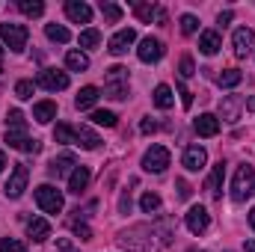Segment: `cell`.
Masks as SVG:
<instances>
[{
  "instance_id": "obj_5",
  "label": "cell",
  "mask_w": 255,
  "mask_h": 252,
  "mask_svg": "<svg viewBox=\"0 0 255 252\" xmlns=\"http://www.w3.org/2000/svg\"><path fill=\"white\" fill-rule=\"evenodd\" d=\"M36 205L45 214H60L65 202H63V193L54 187V184H42V187H36Z\"/></svg>"
},
{
  "instance_id": "obj_17",
  "label": "cell",
  "mask_w": 255,
  "mask_h": 252,
  "mask_svg": "<svg viewBox=\"0 0 255 252\" xmlns=\"http://www.w3.org/2000/svg\"><path fill=\"white\" fill-rule=\"evenodd\" d=\"M65 15H68L74 24H89V21H92V9H89L83 0H68V3H65Z\"/></svg>"
},
{
  "instance_id": "obj_26",
  "label": "cell",
  "mask_w": 255,
  "mask_h": 252,
  "mask_svg": "<svg viewBox=\"0 0 255 252\" xmlns=\"http://www.w3.org/2000/svg\"><path fill=\"white\" fill-rule=\"evenodd\" d=\"M65 68L68 71H86L89 68V57L83 51H68L65 54Z\"/></svg>"
},
{
  "instance_id": "obj_37",
  "label": "cell",
  "mask_w": 255,
  "mask_h": 252,
  "mask_svg": "<svg viewBox=\"0 0 255 252\" xmlns=\"http://www.w3.org/2000/svg\"><path fill=\"white\" fill-rule=\"evenodd\" d=\"M54 139H57V142H74V127L57 125L54 127Z\"/></svg>"
},
{
  "instance_id": "obj_54",
  "label": "cell",
  "mask_w": 255,
  "mask_h": 252,
  "mask_svg": "<svg viewBox=\"0 0 255 252\" xmlns=\"http://www.w3.org/2000/svg\"><path fill=\"white\" fill-rule=\"evenodd\" d=\"M0 57H3V48H0Z\"/></svg>"
},
{
  "instance_id": "obj_27",
  "label": "cell",
  "mask_w": 255,
  "mask_h": 252,
  "mask_svg": "<svg viewBox=\"0 0 255 252\" xmlns=\"http://www.w3.org/2000/svg\"><path fill=\"white\" fill-rule=\"evenodd\" d=\"M154 104H157L160 110H169V107L175 104V95H172V89H169L166 83H160V86H154Z\"/></svg>"
},
{
  "instance_id": "obj_2",
  "label": "cell",
  "mask_w": 255,
  "mask_h": 252,
  "mask_svg": "<svg viewBox=\"0 0 255 252\" xmlns=\"http://www.w3.org/2000/svg\"><path fill=\"white\" fill-rule=\"evenodd\" d=\"M104 92H107V98H113V101L128 98V68L125 65L107 68V74H104Z\"/></svg>"
},
{
  "instance_id": "obj_19",
  "label": "cell",
  "mask_w": 255,
  "mask_h": 252,
  "mask_svg": "<svg viewBox=\"0 0 255 252\" xmlns=\"http://www.w3.org/2000/svg\"><path fill=\"white\" fill-rule=\"evenodd\" d=\"M89 178H92V172H89V166H77L71 175H68V193H74V196H80L83 190L89 187Z\"/></svg>"
},
{
  "instance_id": "obj_11",
  "label": "cell",
  "mask_w": 255,
  "mask_h": 252,
  "mask_svg": "<svg viewBox=\"0 0 255 252\" xmlns=\"http://www.w3.org/2000/svg\"><path fill=\"white\" fill-rule=\"evenodd\" d=\"M184 223H187V229H190L193 235H205L208 226H211V214H208L202 205H193L190 211L184 214Z\"/></svg>"
},
{
  "instance_id": "obj_25",
  "label": "cell",
  "mask_w": 255,
  "mask_h": 252,
  "mask_svg": "<svg viewBox=\"0 0 255 252\" xmlns=\"http://www.w3.org/2000/svg\"><path fill=\"white\" fill-rule=\"evenodd\" d=\"M33 119H36L39 125L54 122V119H57V104H54V101H39V104L33 107Z\"/></svg>"
},
{
  "instance_id": "obj_47",
  "label": "cell",
  "mask_w": 255,
  "mask_h": 252,
  "mask_svg": "<svg viewBox=\"0 0 255 252\" xmlns=\"http://www.w3.org/2000/svg\"><path fill=\"white\" fill-rule=\"evenodd\" d=\"M119 214H130V193H122V199H119Z\"/></svg>"
},
{
  "instance_id": "obj_30",
  "label": "cell",
  "mask_w": 255,
  "mask_h": 252,
  "mask_svg": "<svg viewBox=\"0 0 255 252\" xmlns=\"http://www.w3.org/2000/svg\"><path fill=\"white\" fill-rule=\"evenodd\" d=\"M244 80V74L238 71V68H226V71H220V77H217V83L223 86V89H232V86H238Z\"/></svg>"
},
{
  "instance_id": "obj_8",
  "label": "cell",
  "mask_w": 255,
  "mask_h": 252,
  "mask_svg": "<svg viewBox=\"0 0 255 252\" xmlns=\"http://www.w3.org/2000/svg\"><path fill=\"white\" fill-rule=\"evenodd\" d=\"M27 181H30V169H27L24 163H15V169H12V175H9L3 193H6L9 199H21L24 190H27Z\"/></svg>"
},
{
  "instance_id": "obj_31",
  "label": "cell",
  "mask_w": 255,
  "mask_h": 252,
  "mask_svg": "<svg viewBox=\"0 0 255 252\" xmlns=\"http://www.w3.org/2000/svg\"><path fill=\"white\" fill-rule=\"evenodd\" d=\"M18 9L27 15V18H39L45 12V3L42 0H18Z\"/></svg>"
},
{
  "instance_id": "obj_15",
  "label": "cell",
  "mask_w": 255,
  "mask_h": 252,
  "mask_svg": "<svg viewBox=\"0 0 255 252\" xmlns=\"http://www.w3.org/2000/svg\"><path fill=\"white\" fill-rule=\"evenodd\" d=\"M133 42H136V33H133L130 27H125V30H119V33L110 39L107 51H110V54H116V57H122V54H125V51L130 48V45H133Z\"/></svg>"
},
{
  "instance_id": "obj_50",
  "label": "cell",
  "mask_w": 255,
  "mask_h": 252,
  "mask_svg": "<svg viewBox=\"0 0 255 252\" xmlns=\"http://www.w3.org/2000/svg\"><path fill=\"white\" fill-rule=\"evenodd\" d=\"M247 252H255V241H247Z\"/></svg>"
},
{
  "instance_id": "obj_21",
  "label": "cell",
  "mask_w": 255,
  "mask_h": 252,
  "mask_svg": "<svg viewBox=\"0 0 255 252\" xmlns=\"http://www.w3.org/2000/svg\"><path fill=\"white\" fill-rule=\"evenodd\" d=\"M220 48H223V39H220L217 30H205V33L199 36V51H202L205 57H214Z\"/></svg>"
},
{
  "instance_id": "obj_22",
  "label": "cell",
  "mask_w": 255,
  "mask_h": 252,
  "mask_svg": "<svg viewBox=\"0 0 255 252\" xmlns=\"http://www.w3.org/2000/svg\"><path fill=\"white\" fill-rule=\"evenodd\" d=\"M27 235H30L36 244H45V241L51 238V223L42 220V217H33V220L27 223Z\"/></svg>"
},
{
  "instance_id": "obj_42",
  "label": "cell",
  "mask_w": 255,
  "mask_h": 252,
  "mask_svg": "<svg viewBox=\"0 0 255 252\" xmlns=\"http://www.w3.org/2000/svg\"><path fill=\"white\" fill-rule=\"evenodd\" d=\"M181 77H193L196 74V65H193V57H181V65H178Z\"/></svg>"
},
{
  "instance_id": "obj_35",
  "label": "cell",
  "mask_w": 255,
  "mask_h": 252,
  "mask_svg": "<svg viewBox=\"0 0 255 252\" xmlns=\"http://www.w3.org/2000/svg\"><path fill=\"white\" fill-rule=\"evenodd\" d=\"M77 42H80V48H95V45L101 42V33L89 27V30H83V33H80V39H77Z\"/></svg>"
},
{
  "instance_id": "obj_43",
  "label": "cell",
  "mask_w": 255,
  "mask_h": 252,
  "mask_svg": "<svg viewBox=\"0 0 255 252\" xmlns=\"http://www.w3.org/2000/svg\"><path fill=\"white\" fill-rule=\"evenodd\" d=\"M178 95H181V104H184V110H190V107H193V92L184 86V83H178Z\"/></svg>"
},
{
  "instance_id": "obj_4",
  "label": "cell",
  "mask_w": 255,
  "mask_h": 252,
  "mask_svg": "<svg viewBox=\"0 0 255 252\" xmlns=\"http://www.w3.org/2000/svg\"><path fill=\"white\" fill-rule=\"evenodd\" d=\"M0 39H3L6 45H9V51L21 54V51L27 48L30 30H27L24 24H12V21H3V24H0Z\"/></svg>"
},
{
  "instance_id": "obj_29",
  "label": "cell",
  "mask_w": 255,
  "mask_h": 252,
  "mask_svg": "<svg viewBox=\"0 0 255 252\" xmlns=\"http://www.w3.org/2000/svg\"><path fill=\"white\" fill-rule=\"evenodd\" d=\"M133 15L142 24H151V18H157V6L154 3H133Z\"/></svg>"
},
{
  "instance_id": "obj_16",
  "label": "cell",
  "mask_w": 255,
  "mask_h": 252,
  "mask_svg": "<svg viewBox=\"0 0 255 252\" xmlns=\"http://www.w3.org/2000/svg\"><path fill=\"white\" fill-rule=\"evenodd\" d=\"M74 145H80V148H89V151H95L98 145H101V136L92 130V127L86 125H77L74 127Z\"/></svg>"
},
{
  "instance_id": "obj_1",
  "label": "cell",
  "mask_w": 255,
  "mask_h": 252,
  "mask_svg": "<svg viewBox=\"0 0 255 252\" xmlns=\"http://www.w3.org/2000/svg\"><path fill=\"white\" fill-rule=\"evenodd\" d=\"M116 244L128 252H160V241H157V229L151 226H130L125 232H119Z\"/></svg>"
},
{
  "instance_id": "obj_23",
  "label": "cell",
  "mask_w": 255,
  "mask_h": 252,
  "mask_svg": "<svg viewBox=\"0 0 255 252\" xmlns=\"http://www.w3.org/2000/svg\"><path fill=\"white\" fill-rule=\"evenodd\" d=\"M223 178H226V163L220 160V163L211 169V175H208V184H205V187H208V193H211L214 199H220V193H223Z\"/></svg>"
},
{
  "instance_id": "obj_18",
  "label": "cell",
  "mask_w": 255,
  "mask_h": 252,
  "mask_svg": "<svg viewBox=\"0 0 255 252\" xmlns=\"http://www.w3.org/2000/svg\"><path fill=\"white\" fill-rule=\"evenodd\" d=\"M77 169V160H74V154H60V157H54L51 160V166H48V172L54 175V178H63V175H68V172H74Z\"/></svg>"
},
{
  "instance_id": "obj_51",
  "label": "cell",
  "mask_w": 255,
  "mask_h": 252,
  "mask_svg": "<svg viewBox=\"0 0 255 252\" xmlns=\"http://www.w3.org/2000/svg\"><path fill=\"white\" fill-rule=\"evenodd\" d=\"M250 226H253V229H255V208H253V211H250Z\"/></svg>"
},
{
  "instance_id": "obj_36",
  "label": "cell",
  "mask_w": 255,
  "mask_h": 252,
  "mask_svg": "<svg viewBox=\"0 0 255 252\" xmlns=\"http://www.w3.org/2000/svg\"><path fill=\"white\" fill-rule=\"evenodd\" d=\"M33 89H36L33 80H18V83H15V98L27 101V98H33Z\"/></svg>"
},
{
  "instance_id": "obj_49",
  "label": "cell",
  "mask_w": 255,
  "mask_h": 252,
  "mask_svg": "<svg viewBox=\"0 0 255 252\" xmlns=\"http://www.w3.org/2000/svg\"><path fill=\"white\" fill-rule=\"evenodd\" d=\"M3 166H6V154H3V148H0V172H3Z\"/></svg>"
},
{
  "instance_id": "obj_13",
  "label": "cell",
  "mask_w": 255,
  "mask_h": 252,
  "mask_svg": "<svg viewBox=\"0 0 255 252\" xmlns=\"http://www.w3.org/2000/svg\"><path fill=\"white\" fill-rule=\"evenodd\" d=\"M181 163H184V169L199 172V169L208 163V151H205L202 145H187V148H184V157H181Z\"/></svg>"
},
{
  "instance_id": "obj_28",
  "label": "cell",
  "mask_w": 255,
  "mask_h": 252,
  "mask_svg": "<svg viewBox=\"0 0 255 252\" xmlns=\"http://www.w3.org/2000/svg\"><path fill=\"white\" fill-rule=\"evenodd\" d=\"M45 36H48L51 42H60V45L71 42V33L65 30L63 24H45Z\"/></svg>"
},
{
  "instance_id": "obj_44",
  "label": "cell",
  "mask_w": 255,
  "mask_h": 252,
  "mask_svg": "<svg viewBox=\"0 0 255 252\" xmlns=\"http://www.w3.org/2000/svg\"><path fill=\"white\" fill-rule=\"evenodd\" d=\"M57 252H80V250H77L68 238H60V241H57Z\"/></svg>"
},
{
  "instance_id": "obj_40",
  "label": "cell",
  "mask_w": 255,
  "mask_h": 252,
  "mask_svg": "<svg viewBox=\"0 0 255 252\" xmlns=\"http://www.w3.org/2000/svg\"><path fill=\"white\" fill-rule=\"evenodd\" d=\"M6 127H27V119L21 110H9L6 113Z\"/></svg>"
},
{
  "instance_id": "obj_39",
  "label": "cell",
  "mask_w": 255,
  "mask_h": 252,
  "mask_svg": "<svg viewBox=\"0 0 255 252\" xmlns=\"http://www.w3.org/2000/svg\"><path fill=\"white\" fill-rule=\"evenodd\" d=\"M199 30V18L196 15H181V33L184 36H193Z\"/></svg>"
},
{
  "instance_id": "obj_33",
  "label": "cell",
  "mask_w": 255,
  "mask_h": 252,
  "mask_svg": "<svg viewBox=\"0 0 255 252\" xmlns=\"http://www.w3.org/2000/svg\"><path fill=\"white\" fill-rule=\"evenodd\" d=\"M98 6H101V15H104V18H107L110 24H116V21L122 18V6H116L113 0H101Z\"/></svg>"
},
{
  "instance_id": "obj_46",
  "label": "cell",
  "mask_w": 255,
  "mask_h": 252,
  "mask_svg": "<svg viewBox=\"0 0 255 252\" xmlns=\"http://www.w3.org/2000/svg\"><path fill=\"white\" fill-rule=\"evenodd\" d=\"M175 184H178V196H181V199H190V184H187V181H184V178H178V181H175Z\"/></svg>"
},
{
  "instance_id": "obj_41",
  "label": "cell",
  "mask_w": 255,
  "mask_h": 252,
  "mask_svg": "<svg viewBox=\"0 0 255 252\" xmlns=\"http://www.w3.org/2000/svg\"><path fill=\"white\" fill-rule=\"evenodd\" d=\"M0 252H27V247L21 241H15V238H3L0 241Z\"/></svg>"
},
{
  "instance_id": "obj_48",
  "label": "cell",
  "mask_w": 255,
  "mask_h": 252,
  "mask_svg": "<svg viewBox=\"0 0 255 252\" xmlns=\"http://www.w3.org/2000/svg\"><path fill=\"white\" fill-rule=\"evenodd\" d=\"M229 21H232V12H220V24H223V27H226V24H229Z\"/></svg>"
},
{
  "instance_id": "obj_24",
  "label": "cell",
  "mask_w": 255,
  "mask_h": 252,
  "mask_svg": "<svg viewBox=\"0 0 255 252\" xmlns=\"http://www.w3.org/2000/svg\"><path fill=\"white\" fill-rule=\"evenodd\" d=\"M98 98H101V92H98V86H83V89L77 92V98H74V104H77V110H92V107L98 104Z\"/></svg>"
},
{
  "instance_id": "obj_52",
  "label": "cell",
  "mask_w": 255,
  "mask_h": 252,
  "mask_svg": "<svg viewBox=\"0 0 255 252\" xmlns=\"http://www.w3.org/2000/svg\"><path fill=\"white\" fill-rule=\"evenodd\" d=\"M247 110H255V98H250V101H247Z\"/></svg>"
},
{
  "instance_id": "obj_38",
  "label": "cell",
  "mask_w": 255,
  "mask_h": 252,
  "mask_svg": "<svg viewBox=\"0 0 255 252\" xmlns=\"http://www.w3.org/2000/svg\"><path fill=\"white\" fill-rule=\"evenodd\" d=\"M71 232H74L80 241H92V229H89L86 223H80V220H71Z\"/></svg>"
},
{
  "instance_id": "obj_10",
  "label": "cell",
  "mask_w": 255,
  "mask_h": 252,
  "mask_svg": "<svg viewBox=\"0 0 255 252\" xmlns=\"http://www.w3.org/2000/svg\"><path fill=\"white\" fill-rule=\"evenodd\" d=\"M163 54H166V48H163V42L154 39V36H145V39L139 42V48H136V57H139L142 63H157Z\"/></svg>"
},
{
  "instance_id": "obj_3",
  "label": "cell",
  "mask_w": 255,
  "mask_h": 252,
  "mask_svg": "<svg viewBox=\"0 0 255 252\" xmlns=\"http://www.w3.org/2000/svg\"><path fill=\"white\" fill-rule=\"evenodd\" d=\"M253 193H255V169L250 166V163H244V166H238V172H235L232 199H235V202H247Z\"/></svg>"
},
{
  "instance_id": "obj_20",
  "label": "cell",
  "mask_w": 255,
  "mask_h": 252,
  "mask_svg": "<svg viewBox=\"0 0 255 252\" xmlns=\"http://www.w3.org/2000/svg\"><path fill=\"white\" fill-rule=\"evenodd\" d=\"M193 130H196L199 136H217V133H220V119L211 116V113H202V116L193 122Z\"/></svg>"
},
{
  "instance_id": "obj_14",
  "label": "cell",
  "mask_w": 255,
  "mask_h": 252,
  "mask_svg": "<svg viewBox=\"0 0 255 252\" xmlns=\"http://www.w3.org/2000/svg\"><path fill=\"white\" fill-rule=\"evenodd\" d=\"M232 45H235V57H247L250 51H253L255 45V33L250 30V27H241V30H235V39H232Z\"/></svg>"
},
{
  "instance_id": "obj_9",
  "label": "cell",
  "mask_w": 255,
  "mask_h": 252,
  "mask_svg": "<svg viewBox=\"0 0 255 252\" xmlns=\"http://www.w3.org/2000/svg\"><path fill=\"white\" fill-rule=\"evenodd\" d=\"M36 86H42L48 92H63L65 86H68V74L60 71V68H42L39 77H36Z\"/></svg>"
},
{
  "instance_id": "obj_6",
  "label": "cell",
  "mask_w": 255,
  "mask_h": 252,
  "mask_svg": "<svg viewBox=\"0 0 255 252\" xmlns=\"http://www.w3.org/2000/svg\"><path fill=\"white\" fill-rule=\"evenodd\" d=\"M6 142H9V148L30 151V154H36V151L42 148V142H39V139L27 136V127H6Z\"/></svg>"
},
{
  "instance_id": "obj_7",
  "label": "cell",
  "mask_w": 255,
  "mask_h": 252,
  "mask_svg": "<svg viewBox=\"0 0 255 252\" xmlns=\"http://www.w3.org/2000/svg\"><path fill=\"white\" fill-rule=\"evenodd\" d=\"M166 166H169V148H163V145H151V148L142 154V169H145V172L160 175Z\"/></svg>"
},
{
  "instance_id": "obj_32",
  "label": "cell",
  "mask_w": 255,
  "mask_h": 252,
  "mask_svg": "<svg viewBox=\"0 0 255 252\" xmlns=\"http://www.w3.org/2000/svg\"><path fill=\"white\" fill-rule=\"evenodd\" d=\"M160 196L157 193H142V199H139V208H142V214H157L160 211Z\"/></svg>"
},
{
  "instance_id": "obj_34",
  "label": "cell",
  "mask_w": 255,
  "mask_h": 252,
  "mask_svg": "<svg viewBox=\"0 0 255 252\" xmlns=\"http://www.w3.org/2000/svg\"><path fill=\"white\" fill-rule=\"evenodd\" d=\"M92 122H95V125H104V127H116L119 116H116L113 110H95V113H92Z\"/></svg>"
},
{
  "instance_id": "obj_12",
  "label": "cell",
  "mask_w": 255,
  "mask_h": 252,
  "mask_svg": "<svg viewBox=\"0 0 255 252\" xmlns=\"http://www.w3.org/2000/svg\"><path fill=\"white\" fill-rule=\"evenodd\" d=\"M244 104H247V101H244L241 95H226V98L220 101V116H223V122H238Z\"/></svg>"
},
{
  "instance_id": "obj_53",
  "label": "cell",
  "mask_w": 255,
  "mask_h": 252,
  "mask_svg": "<svg viewBox=\"0 0 255 252\" xmlns=\"http://www.w3.org/2000/svg\"><path fill=\"white\" fill-rule=\"evenodd\" d=\"M187 252H199V250H187Z\"/></svg>"
},
{
  "instance_id": "obj_45",
  "label": "cell",
  "mask_w": 255,
  "mask_h": 252,
  "mask_svg": "<svg viewBox=\"0 0 255 252\" xmlns=\"http://www.w3.org/2000/svg\"><path fill=\"white\" fill-rule=\"evenodd\" d=\"M139 130H142V133H154V130H157V122L148 116V119H142V122H139Z\"/></svg>"
}]
</instances>
